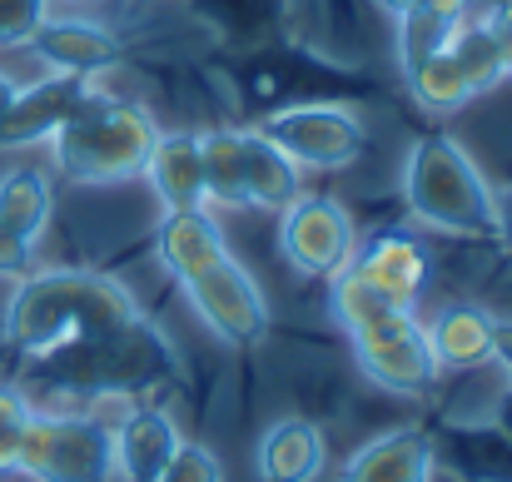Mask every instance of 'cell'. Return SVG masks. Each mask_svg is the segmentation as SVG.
Returning a JSON list of instances; mask_svg holds the SVG:
<instances>
[{
  "mask_svg": "<svg viewBox=\"0 0 512 482\" xmlns=\"http://www.w3.org/2000/svg\"><path fill=\"white\" fill-rule=\"evenodd\" d=\"M155 140H160V120L145 105L95 90L45 145H50V164L70 184L105 189V184L140 179Z\"/></svg>",
  "mask_w": 512,
  "mask_h": 482,
  "instance_id": "obj_4",
  "label": "cell"
},
{
  "mask_svg": "<svg viewBox=\"0 0 512 482\" xmlns=\"http://www.w3.org/2000/svg\"><path fill=\"white\" fill-rule=\"evenodd\" d=\"M353 358H358V368L373 388L398 393V398H423L443 378V368H438V358L423 338V323L398 328V333L373 338V343H353Z\"/></svg>",
  "mask_w": 512,
  "mask_h": 482,
  "instance_id": "obj_12",
  "label": "cell"
},
{
  "mask_svg": "<svg viewBox=\"0 0 512 482\" xmlns=\"http://www.w3.org/2000/svg\"><path fill=\"white\" fill-rule=\"evenodd\" d=\"M55 0H0V50L5 45H30L40 20L50 15Z\"/></svg>",
  "mask_w": 512,
  "mask_h": 482,
  "instance_id": "obj_28",
  "label": "cell"
},
{
  "mask_svg": "<svg viewBox=\"0 0 512 482\" xmlns=\"http://www.w3.org/2000/svg\"><path fill=\"white\" fill-rule=\"evenodd\" d=\"M30 413H35V403L25 398V388L0 383V478H15V463H20V443H25Z\"/></svg>",
  "mask_w": 512,
  "mask_h": 482,
  "instance_id": "obj_26",
  "label": "cell"
},
{
  "mask_svg": "<svg viewBox=\"0 0 512 482\" xmlns=\"http://www.w3.org/2000/svg\"><path fill=\"white\" fill-rule=\"evenodd\" d=\"M35 373L50 388L75 393L85 403H100V398L140 403L160 388H174L184 378V363H179V348L170 343V333L155 319L135 314L130 323H120L115 333H105L85 348H70L60 358L35 363Z\"/></svg>",
  "mask_w": 512,
  "mask_h": 482,
  "instance_id": "obj_2",
  "label": "cell"
},
{
  "mask_svg": "<svg viewBox=\"0 0 512 482\" xmlns=\"http://www.w3.org/2000/svg\"><path fill=\"white\" fill-rule=\"evenodd\" d=\"M329 314H334V323L348 333V343H373V338H388V333H398V328L423 323L413 309L383 299V294H378L368 279H358L353 269H343V274L329 279Z\"/></svg>",
  "mask_w": 512,
  "mask_h": 482,
  "instance_id": "obj_18",
  "label": "cell"
},
{
  "mask_svg": "<svg viewBox=\"0 0 512 482\" xmlns=\"http://www.w3.org/2000/svg\"><path fill=\"white\" fill-rule=\"evenodd\" d=\"M50 214H55V189H50L45 169L15 164V169L0 174V224H10L25 239H40Z\"/></svg>",
  "mask_w": 512,
  "mask_h": 482,
  "instance_id": "obj_23",
  "label": "cell"
},
{
  "mask_svg": "<svg viewBox=\"0 0 512 482\" xmlns=\"http://www.w3.org/2000/svg\"><path fill=\"white\" fill-rule=\"evenodd\" d=\"M184 299H189L194 319L229 348H254L269 333V299L234 254L219 259L214 269H204L199 279H189Z\"/></svg>",
  "mask_w": 512,
  "mask_h": 482,
  "instance_id": "obj_8",
  "label": "cell"
},
{
  "mask_svg": "<svg viewBox=\"0 0 512 482\" xmlns=\"http://www.w3.org/2000/svg\"><path fill=\"white\" fill-rule=\"evenodd\" d=\"M493 428H498V433L512 443V388L498 398V408H493Z\"/></svg>",
  "mask_w": 512,
  "mask_h": 482,
  "instance_id": "obj_34",
  "label": "cell"
},
{
  "mask_svg": "<svg viewBox=\"0 0 512 482\" xmlns=\"http://www.w3.org/2000/svg\"><path fill=\"white\" fill-rule=\"evenodd\" d=\"M418 10H428V15H438V20H468L473 15V0H418Z\"/></svg>",
  "mask_w": 512,
  "mask_h": 482,
  "instance_id": "obj_32",
  "label": "cell"
},
{
  "mask_svg": "<svg viewBox=\"0 0 512 482\" xmlns=\"http://www.w3.org/2000/svg\"><path fill=\"white\" fill-rule=\"evenodd\" d=\"M433 473H438V448H433L428 428H418V423L368 438L343 463V482H433Z\"/></svg>",
  "mask_w": 512,
  "mask_h": 482,
  "instance_id": "obj_14",
  "label": "cell"
},
{
  "mask_svg": "<svg viewBox=\"0 0 512 482\" xmlns=\"http://www.w3.org/2000/svg\"><path fill=\"white\" fill-rule=\"evenodd\" d=\"M15 90H20V85H15V80H10V75L0 70V115L10 110V100H15Z\"/></svg>",
  "mask_w": 512,
  "mask_h": 482,
  "instance_id": "obj_36",
  "label": "cell"
},
{
  "mask_svg": "<svg viewBox=\"0 0 512 482\" xmlns=\"http://www.w3.org/2000/svg\"><path fill=\"white\" fill-rule=\"evenodd\" d=\"M194 135H199V164H204V204L209 209L244 214L249 209V194H244L239 130L219 125V130H194Z\"/></svg>",
  "mask_w": 512,
  "mask_h": 482,
  "instance_id": "obj_22",
  "label": "cell"
},
{
  "mask_svg": "<svg viewBox=\"0 0 512 482\" xmlns=\"http://www.w3.org/2000/svg\"><path fill=\"white\" fill-rule=\"evenodd\" d=\"M145 179L160 199V209H209L204 204V164H199V135L194 130H160L150 160H145Z\"/></svg>",
  "mask_w": 512,
  "mask_h": 482,
  "instance_id": "obj_19",
  "label": "cell"
},
{
  "mask_svg": "<svg viewBox=\"0 0 512 482\" xmlns=\"http://www.w3.org/2000/svg\"><path fill=\"white\" fill-rule=\"evenodd\" d=\"M403 204L418 229L498 244V189L483 179L473 155L448 135H423L403 155Z\"/></svg>",
  "mask_w": 512,
  "mask_h": 482,
  "instance_id": "obj_3",
  "label": "cell"
},
{
  "mask_svg": "<svg viewBox=\"0 0 512 482\" xmlns=\"http://www.w3.org/2000/svg\"><path fill=\"white\" fill-rule=\"evenodd\" d=\"M155 482H224V468H219V458L204 443H179Z\"/></svg>",
  "mask_w": 512,
  "mask_h": 482,
  "instance_id": "obj_27",
  "label": "cell"
},
{
  "mask_svg": "<svg viewBox=\"0 0 512 482\" xmlns=\"http://www.w3.org/2000/svg\"><path fill=\"white\" fill-rule=\"evenodd\" d=\"M269 145H279L299 169H348L368 150V130L343 105H284L264 125H254Z\"/></svg>",
  "mask_w": 512,
  "mask_h": 482,
  "instance_id": "obj_7",
  "label": "cell"
},
{
  "mask_svg": "<svg viewBox=\"0 0 512 482\" xmlns=\"http://www.w3.org/2000/svg\"><path fill=\"white\" fill-rule=\"evenodd\" d=\"M348 269L403 309H418V299L428 289V249L408 229H378V234L358 239Z\"/></svg>",
  "mask_w": 512,
  "mask_h": 482,
  "instance_id": "obj_11",
  "label": "cell"
},
{
  "mask_svg": "<svg viewBox=\"0 0 512 482\" xmlns=\"http://www.w3.org/2000/svg\"><path fill=\"white\" fill-rule=\"evenodd\" d=\"M498 249L512 259V184L498 194Z\"/></svg>",
  "mask_w": 512,
  "mask_h": 482,
  "instance_id": "obj_33",
  "label": "cell"
},
{
  "mask_svg": "<svg viewBox=\"0 0 512 482\" xmlns=\"http://www.w3.org/2000/svg\"><path fill=\"white\" fill-rule=\"evenodd\" d=\"M329 468V443L319 433V423L289 413L274 418L254 448V473L259 482H319Z\"/></svg>",
  "mask_w": 512,
  "mask_h": 482,
  "instance_id": "obj_17",
  "label": "cell"
},
{
  "mask_svg": "<svg viewBox=\"0 0 512 482\" xmlns=\"http://www.w3.org/2000/svg\"><path fill=\"white\" fill-rule=\"evenodd\" d=\"M35 269V239L0 224V279H25Z\"/></svg>",
  "mask_w": 512,
  "mask_h": 482,
  "instance_id": "obj_29",
  "label": "cell"
},
{
  "mask_svg": "<svg viewBox=\"0 0 512 482\" xmlns=\"http://www.w3.org/2000/svg\"><path fill=\"white\" fill-rule=\"evenodd\" d=\"M493 328H498L493 309L453 299V304L433 309V319L423 323V338L443 373H473V368L493 363Z\"/></svg>",
  "mask_w": 512,
  "mask_h": 482,
  "instance_id": "obj_16",
  "label": "cell"
},
{
  "mask_svg": "<svg viewBox=\"0 0 512 482\" xmlns=\"http://www.w3.org/2000/svg\"><path fill=\"white\" fill-rule=\"evenodd\" d=\"M140 314L135 294L100 269H30L5 304V343L25 363L85 348Z\"/></svg>",
  "mask_w": 512,
  "mask_h": 482,
  "instance_id": "obj_1",
  "label": "cell"
},
{
  "mask_svg": "<svg viewBox=\"0 0 512 482\" xmlns=\"http://www.w3.org/2000/svg\"><path fill=\"white\" fill-rule=\"evenodd\" d=\"M448 55H453V65L463 70V80L473 85V95H488V90H498L503 80H512L508 55H503V40L493 35L488 15H468V20H458L453 35H448Z\"/></svg>",
  "mask_w": 512,
  "mask_h": 482,
  "instance_id": "obj_21",
  "label": "cell"
},
{
  "mask_svg": "<svg viewBox=\"0 0 512 482\" xmlns=\"http://www.w3.org/2000/svg\"><path fill=\"white\" fill-rule=\"evenodd\" d=\"M358 229L339 199L329 194H299L289 209H279V254L299 279H334L353 264Z\"/></svg>",
  "mask_w": 512,
  "mask_h": 482,
  "instance_id": "obj_6",
  "label": "cell"
},
{
  "mask_svg": "<svg viewBox=\"0 0 512 482\" xmlns=\"http://www.w3.org/2000/svg\"><path fill=\"white\" fill-rule=\"evenodd\" d=\"M15 478L115 482V433L95 413H30Z\"/></svg>",
  "mask_w": 512,
  "mask_h": 482,
  "instance_id": "obj_5",
  "label": "cell"
},
{
  "mask_svg": "<svg viewBox=\"0 0 512 482\" xmlns=\"http://www.w3.org/2000/svg\"><path fill=\"white\" fill-rule=\"evenodd\" d=\"M493 368L508 378L512 388V319H498V328H493Z\"/></svg>",
  "mask_w": 512,
  "mask_h": 482,
  "instance_id": "obj_30",
  "label": "cell"
},
{
  "mask_svg": "<svg viewBox=\"0 0 512 482\" xmlns=\"http://www.w3.org/2000/svg\"><path fill=\"white\" fill-rule=\"evenodd\" d=\"M403 85H408V95H413L428 115H458L463 105H473V100H478V95H473V85L463 80V70L453 65L448 45H443L438 55H428L423 65H413V70L403 75Z\"/></svg>",
  "mask_w": 512,
  "mask_h": 482,
  "instance_id": "obj_24",
  "label": "cell"
},
{
  "mask_svg": "<svg viewBox=\"0 0 512 482\" xmlns=\"http://www.w3.org/2000/svg\"><path fill=\"white\" fill-rule=\"evenodd\" d=\"M373 5H378V10L388 15V20H398V15H408V10H413L418 0H373Z\"/></svg>",
  "mask_w": 512,
  "mask_h": 482,
  "instance_id": "obj_35",
  "label": "cell"
},
{
  "mask_svg": "<svg viewBox=\"0 0 512 482\" xmlns=\"http://www.w3.org/2000/svg\"><path fill=\"white\" fill-rule=\"evenodd\" d=\"M35 55L45 60V70H60V75H105L125 60V40L90 20V15H45L40 30L30 35Z\"/></svg>",
  "mask_w": 512,
  "mask_h": 482,
  "instance_id": "obj_10",
  "label": "cell"
},
{
  "mask_svg": "<svg viewBox=\"0 0 512 482\" xmlns=\"http://www.w3.org/2000/svg\"><path fill=\"white\" fill-rule=\"evenodd\" d=\"M65 5H75V0H65Z\"/></svg>",
  "mask_w": 512,
  "mask_h": 482,
  "instance_id": "obj_37",
  "label": "cell"
},
{
  "mask_svg": "<svg viewBox=\"0 0 512 482\" xmlns=\"http://www.w3.org/2000/svg\"><path fill=\"white\" fill-rule=\"evenodd\" d=\"M398 25V70L408 75L413 65H423L428 55H438L443 45H448V35H453V20H438V15H428V10H408V15H398L393 20Z\"/></svg>",
  "mask_w": 512,
  "mask_h": 482,
  "instance_id": "obj_25",
  "label": "cell"
},
{
  "mask_svg": "<svg viewBox=\"0 0 512 482\" xmlns=\"http://www.w3.org/2000/svg\"><path fill=\"white\" fill-rule=\"evenodd\" d=\"M100 85L90 75H60V70H45L35 85H20L10 110L0 115V150H30V145H45Z\"/></svg>",
  "mask_w": 512,
  "mask_h": 482,
  "instance_id": "obj_9",
  "label": "cell"
},
{
  "mask_svg": "<svg viewBox=\"0 0 512 482\" xmlns=\"http://www.w3.org/2000/svg\"><path fill=\"white\" fill-rule=\"evenodd\" d=\"M155 259H160V269L170 274L174 284L184 289L189 279H199L204 269H214L219 259H229L224 224L209 209H174L155 229Z\"/></svg>",
  "mask_w": 512,
  "mask_h": 482,
  "instance_id": "obj_15",
  "label": "cell"
},
{
  "mask_svg": "<svg viewBox=\"0 0 512 482\" xmlns=\"http://www.w3.org/2000/svg\"><path fill=\"white\" fill-rule=\"evenodd\" d=\"M488 25H493V35L503 40V55H508V70H512V0L488 10Z\"/></svg>",
  "mask_w": 512,
  "mask_h": 482,
  "instance_id": "obj_31",
  "label": "cell"
},
{
  "mask_svg": "<svg viewBox=\"0 0 512 482\" xmlns=\"http://www.w3.org/2000/svg\"><path fill=\"white\" fill-rule=\"evenodd\" d=\"M110 433H115V482H155L160 468L174 458V448L184 443L170 408L145 398L130 403L120 423H110Z\"/></svg>",
  "mask_w": 512,
  "mask_h": 482,
  "instance_id": "obj_13",
  "label": "cell"
},
{
  "mask_svg": "<svg viewBox=\"0 0 512 482\" xmlns=\"http://www.w3.org/2000/svg\"><path fill=\"white\" fill-rule=\"evenodd\" d=\"M239 160H244V194L249 209H289L304 194V169L289 160L279 145H269L259 130H239Z\"/></svg>",
  "mask_w": 512,
  "mask_h": 482,
  "instance_id": "obj_20",
  "label": "cell"
}]
</instances>
